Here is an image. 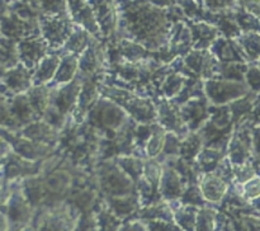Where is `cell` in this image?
Masks as SVG:
<instances>
[{"label":"cell","instance_id":"1","mask_svg":"<svg viewBox=\"0 0 260 231\" xmlns=\"http://www.w3.org/2000/svg\"><path fill=\"white\" fill-rule=\"evenodd\" d=\"M226 190V184L218 177H208L202 183V192L210 201H220Z\"/></svg>","mask_w":260,"mask_h":231},{"label":"cell","instance_id":"2","mask_svg":"<svg viewBox=\"0 0 260 231\" xmlns=\"http://www.w3.org/2000/svg\"><path fill=\"white\" fill-rule=\"evenodd\" d=\"M198 231H211L213 227V217L211 211H205L198 217Z\"/></svg>","mask_w":260,"mask_h":231},{"label":"cell","instance_id":"3","mask_svg":"<svg viewBox=\"0 0 260 231\" xmlns=\"http://www.w3.org/2000/svg\"><path fill=\"white\" fill-rule=\"evenodd\" d=\"M245 193L251 198L260 197V179H253L245 185Z\"/></svg>","mask_w":260,"mask_h":231},{"label":"cell","instance_id":"4","mask_svg":"<svg viewBox=\"0 0 260 231\" xmlns=\"http://www.w3.org/2000/svg\"><path fill=\"white\" fill-rule=\"evenodd\" d=\"M164 189L165 192H167V194L169 195L179 194V193H178V190H179V184H178L177 177L168 178L167 182L164 183Z\"/></svg>","mask_w":260,"mask_h":231},{"label":"cell","instance_id":"5","mask_svg":"<svg viewBox=\"0 0 260 231\" xmlns=\"http://www.w3.org/2000/svg\"><path fill=\"white\" fill-rule=\"evenodd\" d=\"M41 231H62L60 222H48L41 228Z\"/></svg>","mask_w":260,"mask_h":231},{"label":"cell","instance_id":"6","mask_svg":"<svg viewBox=\"0 0 260 231\" xmlns=\"http://www.w3.org/2000/svg\"><path fill=\"white\" fill-rule=\"evenodd\" d=\"M122 231H141V230H140L139 225H131V226H128V227L123 228Z\"/></svg>","mask_w":260,"mask_h":231},{"label":"cell","instance_id":"7","mask_svg":"<svg viewBox=\"0 0 260 231\" xmlns=\"http://www.w3.org/2000/svg\"><path fill=\"white\" fill-rule=\"evenodd\" d=\"M255 205H256V207H258L259 210H260V197L256 198V201H255Z\"/></svg>","mask_w":260,"mask_h":231}]
</instances>
